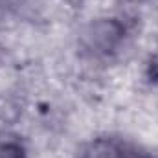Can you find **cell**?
<instances>
[{"label":"cell","mask_w":158,"mask_h":158,"mask_svg":"<svg viewBox=\"0 0 158 158\" xmlns=\"http://www.w3.org/2000/svg\"><path fill=\"white\" fill-rule=\"evenodd\" d=\"M81 158H125V153L110 140H96L86 145Z\"/></svg>","instance_id":"7a4b0ae2"},{"label":"cell","mask_w":158,"mask_h":158,"mask_svg":"<svg viewBox=\"0 0 158 158\" xmlns=\"http://www.w3.org/2000/svg\"><path fill=\"white\" fill-rule=\"evenodd\" d=\"M0 158H26L24 149L19 143H0Z\"/></svg>","instance_id":"3957f363"},{"label":"cell","mask_w":158,"mask_h":158,"mask_svg":"<svg viewBox=\"0 0 158 158\" xmlns=\"http://www.w3.org/2000/svg\"><path fill=\"white\" fill-rule=\"evenodd\" d=\"M125 158H155V156L145 155V153H132V155H125Z\"/></svg>","instance_id":"277c9868"},{"label":"cell","mask_w":158,"mask_h":158,"mask_svg":"<svg viewBox=\"0 0 158 158\" xmlns=\"http://www.w3.org/2000/svg\"><path fill=\"white\" fill-rule=\"evenodd\" d=\"M119 35H121V28L116 22H101L94 28L92 46L98 48L99 52H109L116 46Z\"/></svg>","instance_id":"6da1fadb"}]
</instances>
